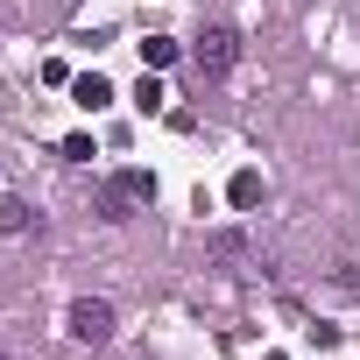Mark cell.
I'll return each instance as SVG.
<instances>
[{"instance_id": "52a82bcc", "label": "cell", "mask_w": 360, "mask_h": 360, "mask_svg": "<svg viewBox=\"0 0 360 360\" xmlns=\"http://www.w3.org/2000/svg\"><path fill=\"white\" fill-rule=\"evenodd\" d=\"M255 198H262V176L240 169V176H233V205H255Z\"/></svg>"}, {"instance_id": "3957f363", "label": "cell", "mask_w": 360, "mask_h": 360, "mask_svg": "<svg viewBox=\"0 0 360 360\" xmlns=\"http://www.w3.org/2000/svg\"><path fill=\"white\" fill-rule=\"evenodd\" d=\"M71 339H85V346H106V339H113V304H99V297H78V304H71Z\"/></svg>"}, {"instance_id": "ba28073f", "label": "cell", "mask_w": 360, "mask_h": 360, "mask_svg": "<svg viewBox=\"0 0 360 360\" xmlns=\"http://www.w3.org/2000/svg\"><path fill=\"white\" fill-rule=\"evenodd\" d=\"M134 106H141V113H155V106H162V85H155V78H141V85H134Z\"/></svg>"}, {"instance_id": "5b68a950", "label": "cell", "mask_w": 360, "mask_h": 360, "mask_svg": "<svg viewBox=\"0 0 360 360\" xmlns=\"http://www.w3.org/2000/svg\"><path fill=\"white\" fill-rule=\"evenodd\" d=\"M22 226H29V205L15 191H0V233H22Z\"/></svg>"}, {"instance_id": "7a4b0ae2", "label": "cell", "mask_w": 360, "mask_h": 360, "mask_svg": "<svg viewBox=\"0 0 360 360\" xmlns=\"http://www.w3.org/2000/svg\"><path fill=\"white\" fill-rule=\"evenodd\" d=\"M191 57H198V71H212V78H219V71H233V57H240V36H233L226 22H212V29L198 36V50H191Z\"/></svg>"}, {"instance_id": "277c9868", "label": "cell", "mask_w": 360, "mask_h": 360, "mask_svg": "<svg viewBox=\"0 0 360 360\" xmlns=\"http://www.w3.org/2000/svg\"><path fill=\"white\" fill-rule=\"evenodd\" d=\"M71 99H78L85 113H99V106H113V85H106V78L92 71V78H78V85H71Z\"/></svg>"}, {"instance_id": "6da1fadb", "label": "cell", "mask_w": 360, "mask_h": 360, "mask_svg": "<svg viewBox=\"0 0 360 360\" xmlns=\"http://www.w3.org/2000/svg\"><path fill=\"white\" fill-rule=\"evenodd\" d=\"M134 205H155V176L148 169H120L113 184L99 191V219H127Z\"/></svg>"}, {"instance_id": "8992f818", "label": "cell", "mask_w": 360, "mask_h": 360, "mask_svg": "<svg viewBox=\"0 0 360 360\" xmlns=\"http://www.w3.org/2000/svg\"><path fill=\"white\" fill-rule=\"evenodd\" d=\"M169 57H176V43H169V36H148V43H141V64H155V71H162Z\"/></svg>"}]
</instances>
